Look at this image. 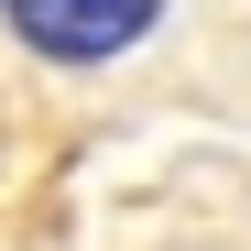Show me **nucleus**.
Instances as JSON below:
<instances>
[{
    "label": "nucleus",
    "mask_w": 251,
    "mask_h": 251,
    "mask_svg": "<svg viewBox=\"0 0 251 251\" xmlns=\"http://www.w3.org/2000/svg\"><path fill=\"white\" fill-rule=\"evenodd\" d=\"M0 11L44 66H109L164 22V0H0Z\"/></svg>",
    "instance_id": "1"
}]
</instances>
